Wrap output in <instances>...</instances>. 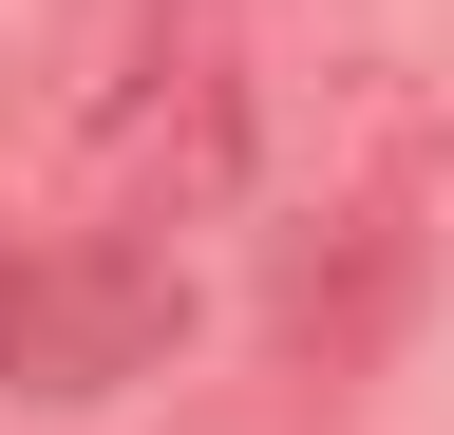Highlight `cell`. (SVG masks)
Listing matches in <instances>:
<instances>
[{"instance_id":"3","label":"cell","mask_w":454,"mask_h":435,"mask_svg":"<svg viewBox=\"0 0 454 435\" xmlns=\"http://www.w3.org/2000/svg\"><path fill=\"white\" fill-rule=\"evenodd\" d=\"M170 341H190L170 246H95V228H57L20 284H0V378H20V398H114V378H152Z\"/></svg>"},{"instance_id":"2","label":"cell","mask_w":454,"mask_h":435,"mask_svg":"<svg viewBox=\"0 0 454 435\" xmlns=\"http://www.w3.org/2000/svg\"><path fill=\"white\" fill-rule=\"evenodd\" d=\"M227 190H247V38H227V0H152L76 76V228L190 246Z\"/></svg>"},{"instance_id":"1","label":"cell","mask_w":454,"mask_h":435,"mask_svg":"<svg viewBox=\"0 0 454 435\" xmlns=\"http://www.w3.org/2000/svg\"><path fill=\"white\" fill-rule=\"evenodd\" d=\"M417 265H435V95L360 58L340 76V114H322V171L303 208H284V360H322V378H360L397 341V303H417Z\"/></svg>"}]
</instances>
